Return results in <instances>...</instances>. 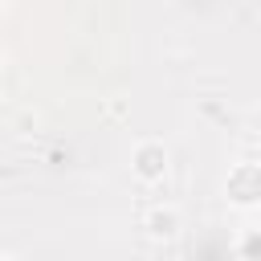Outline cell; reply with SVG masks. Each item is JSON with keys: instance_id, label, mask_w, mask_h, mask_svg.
I'll list each match as a JSON object with an SVG mask.
<instances>
[{"instance_id": "3", "label": "cell", "mask_w": 261, "mask_h": 261, "mask_svg": "<svg viewBox=\"0 0 261 261\" xmlns=\"http://www.w3.org/2000/svg\"><path fill=\"white\" fill-rule=\"evenodd\" d=\"M179 228H184V220H179V212H175L171 204H159V208H151V212L143 216V232H147L151 241H175Z\"/></svg>"}, {"instance_id": "4", "label": "cell", "mask_w": 261, "mask_h": 261, "mask_svg": "<svg viewBox=\"0 0 261 261\" xmlns=\"http://www.w3.org/2000/svg\"><path fill=\"white\" fill-rule=\"evenodd\" d=\"M237 257H245V261H261V228H245V237L237 241Z\"/></svg>"}, {"instance_id": "1", "label": "cell", "mask_w": 261, "mask_h": 261, "mask_svg": "<svg viewBox=\"0 0 261 261\" xmlns=\"http://www.w3.org/2000/svg\"><path fill=\"white\" fill-rule=\"evenodd\" d=\"M130 171L143 179V184H159L167 175V147L159 139H143L130 155Z\"/></svg>"}, {"instance_id": "2", "label": "cell", "mask_w": 261, "mask_h": 261, "mask_svg": "<svg viewBox=\"0 0 261 261\" xmlns=\"http://www.w3.org/2000/svg\"><path fill=\"white\" fill-rule=\"evenodd\" d=\"M224 192H228V200H232L237 208H253V204L261 200V167H257V163H237V167L228 171Z\"/></svg>"}]
</instances>
